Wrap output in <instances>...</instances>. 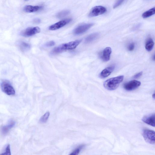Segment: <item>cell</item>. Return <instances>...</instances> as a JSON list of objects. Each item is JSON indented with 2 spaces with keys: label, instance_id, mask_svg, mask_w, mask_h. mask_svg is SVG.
Listing matches in <instances>:
<instances>
[{
  "label": "cell",
  "instance_id": "1",
  "mask_svg": "<svg viewBox=\"0 0 155 155\" xmlns=\"http://www.w3.org/2000/svg\"><path fill=\"white\" fill-rule=\"evenodd\" d=\"M82 41L78 40L61 44L55 48L51 52L53 55L58 54L67 50H72L75 49Z\"/></svg>",
  "mask_w": 155,
  "mask_h": 155
},
{
  "label": "cell",
  "instance_id": "2",
  "mask_svg": "<svg viewBox=\"0 0 155 155\" xmlns=\"http://www.w3.org/2000/svg\"><path fill=\"white\" fill-rule=\"evenodd\" d=\"M124 78L123 76L110 78L104 82V87L108 90H114L118 87L120 83L122 82Z\"/></svg>",
  "mask_w": 155,
  "mask_h": 155
},
{
  "label": "cell",
  "instance_id": "3",
  "mask_svg": "<svg viewBox=\"0 0 155 155\" xmlns=\"http://www.w3.org/2000/svg\"><path fill=\"white\" fill-rule=\"evenodd\" d=\"M1 89L3 92L9 96H14L15 94V90L10 83L5 80L1 84Z\"/></svg>",
  "mask_w": 155,
  "mask_h": 155
},
{
  "label": "cell",
  "instance_id": "4",
  "mask_svg": "<svg viewBox=\"0 0 155 155\" xmlns=\"http://www.w3.org/2000/svg\"><path fill=\"white\" fill-rule=\"evenodd\" d=\"M143 136L145 141L152 145L155 144V132L152 130L145 129L143 132Z\"/></svg>",
  "mask_w": 155,
  "mask_h": 155
},
{
  "label": "cell",
  "instance_id": "5",
  "mask_svg": "<svg viewBox=\"0 0 155 155\" xmlns=\"http://www.w3.org/2000/svg\"><path fill=\"white\" fill-rule=\"evenodd\" d=\"M107 11L106 8L102 6H96L91 10L89 16L90 17L96 16L104 14Z\"/></svg>",
  "mask_w": 155,
  "mask_h": 155
},
{
  "label": "cell",
  "instance_id": "6",
  "mask_svg": "<svg viewBox=\"0 0 155 155\" xmlns=\"http://www.w3.org/2000/svg\"><path fill=\"white\" fill-rule=\"evenodd\" d=\"M94 24L93 23L82 24L74 30V33L76 35H79L84 33L94 26Z\"/></svg>",
  "mask_w": 155,
  "mask_h": 155
},
{
  "label": "cell",
  "instance_id": "7",
  "mask_svg": "<svg viewBox=\"0 0 155 155\" xmlns=\"http://www.w3.org/2000/svg\"><path fill=\"white\" fill-rule=\"evenodd\" d=\"M40 31L38 27H29L22 31L21 35L25 37H29L40 33Z\"/></svg>",
  "mask_w": 155,
  "mask_h": 155
},
{
  "label": "cell",
  "instance_id": "8",
  "mask_svg": "<svg viewBox=\"0 0 155 155\" xmlns=\"http://www.w3.org/2000/svg\"><path fill=\"white\" fill-rule=\"evenodd\" d=\"M141 83L138 81L133 80L125 83L124 88L128 91H132L138 88L140 86Z\"/></svg>",
  "mask_w": 155,
  "mask_h": 155
},
{
  "label": "cell",
  "instance_id": "9",
  "mask_svg": "<svg viewBox=\"0 0 155 155\" xmlns=\"http://www.w3.org/2000/svg\"><path fill=\"white\" fill-rule=\"evenodd\" d=\"M72 20V19L71 18H67V19L61 20L53 25L49 27V30L52 31L59 29L69 24Z\"/></svg>",
  "mask_w": 155,
  "mask_h": 155
},
{
  "label": "cell",
  "instance_id": "10",
  "mask_svg": "<svg viewBox=\"0 0 155 155\" xmlns=\"http://www.w3.org/2000/svg\"><path fill=\"white\" fill-rule=\"evenodd\" d=\"M155 117V114H152L144 117L142 118V121L147 124L154 127Z\"/></svg>",
  "mask_w": 155,
  "mask_h": 155
},
{
  "label": "cell",
  "instance_id": "11",
  "mask_svg": "<svg viewBox=\"0 0 155 155\" xmlns=\"http://www.w3.org/2000/svg\"><path fill=\"white\" fill-rule=\"evenodd\" d=\"M114 65L109 66L104 69L100 73V77L101 78H105L109 76L115 69Z\"/></svg>",
  "mask_w": 155,
  "mask_h": 155
},
{
  "label": "cell",
  "instance_id": "12",
  "mask_svg": "<svg viewBox=\"0 0 155 155\" xmlns=\"http://www.w3.org/2000/svg\"><path fill=\"white\" fill-rule=\"evenodd\" d=\"M43 7L41 6H33L27 5L24 7L23 10L27 13H31L41 10L43 9Z\"/></svg>",
  "mask_w": 155,
  "mask_h": 155
},
{
  "label": "cell",
  "instance_id": "13",
  "mask_svg": "<svg viewBox=\"0 0 155 155\" xmlns=\"http://www.w3.org/2000/svg\"><path fill=\"white\" fill-rule=\"evenodd\" d=\"M111 52V49L110 47L105 48L102 52L101 57L102 60L104 61H109L110 59Z\"/></svg>",
  "mask_w": 155,
  "mask_h": 155
},
{
  "label": "cell",
  "instance_id": "14",
  "mask_svg": "<svg viewBox=\"0 0 155 155\" xmlns=\"http://www.w3.org/2000/svg\"><path fill=\"white\" fill-rule=\"evenodd\" d=\"M15 122L14 121L11 120L8 123V125L2 126L1 128V133L3 135L7 134L10 129L13 128L15 125Z\"/></svg>",
  "mask_w": 155,
  "mask_h": 155
},
{
  "label": "cell",
  "instance_id": "15",
  "mask_svg": "<svg viewBox=\"0 0 155 155\" xmlns=\"http://www.w3.org/2000/svg\"><path fill=\"white\" fill-rule=\"evenodd\" d=\"M99 34L98 33H92L88 36L85 38V43L86 44H88L96 40L99 36Z\"/></svg>",
  "mask_w": 155,
  "mask_h": 155
},
{
  "label": "cell",
  "instance_id": "16",
  "mask_svg": "<svg viewBox=\"0 0 155 155\" xmlns=\"http://www.w3.org/2000/svg\"><path fill=\"white\" fill-rule=\"evenodd\" d=\"M154 45V42L153 40L150 38L147 39L145 42V48L146 50L150 52L152 51Z\"/></svg>",
  "mask_w": 155,
  "mask_h": 155
},
{
  "label": "cell",
  "instance_id": "17",
  "mask_svg": "<svg viewBox=\"0 0 155 155\" xmlns=\"http://www.w3.org/2000/svg\"><path fill=\"white\" fill-rule=\"evenodd\" d=\"M18 46L20 50L23 52L27 51L31 48V46L29 43L24 42H20Z\"/></svg>",
  "mask_w": 155,
  "mask_h": 155
},
{
  "label": "cell",
  "instance_id": "18",
  "mask_svg": "<svg viewBox=\"0 0 155 155\" xmlns=\"http://www.w3.org/2000/svg\"><path fill=\"white\" fill-rule=\"evenodd\" d=\"M155 13V8H154L145 12L142 14L144 18H147L154 15Z\"/></svg>",
  "mask_w": 155,
  "mask_h": 155
},
{
  "label": "cell",
  "instance_id": "19",
  "mask_svg": "<svg viewBox=\"0 0 155 155\" xmlns=\"http://www.w3.org/2000/svg\"><path fill=\"white\" fill-rule=\"evenodd\" d=\"M70 13V11L68 10H65L61 11L58 13L57 16L59 18H62L69 15Z\"/></svg>",
  "mask_w": 155,
  "mask_h": 155
},
{
  "label": "cell",
  "instance_id": "20",
  "mask_svg": "<svg viewBox=\"0 0 155 155\" xmlns=\"http://www.w3.org/2000/svg\"><path fill=\"white\" fill-rule=\"evenodd\" d=\"M49 115H50V113L49 112L46 113L41 117L40 120V122L41 123H46L48 119Z\"/></svg>",
  "mask_w": 155,
  "mask_h": 155
},
{
  "label": "cell",
  "instance_id": "21",
  "mask_svg": "<svg viewBox=\"0 0 155 155\" xmlns=\"http://www.w3.org/2000/svg\"><path fill=\"white\" fill-rule=\"evenodd\" d=\"M85 145H80L78 148L76 150H74L70 155H78L79 153L81 150L85 147Z\"/></svg>",
  "mask_w": 155,
  "mask_h": 155
},
{
  "label": "cell",
  "instance_id": "22",
  "mask_svg": "<svg viewBox=\"0 0 155 155\" xmlns=\"http://www.w3.org/2000/svg\"><path fill=\"white\" fill-rule=\"evenodd\" d=\"M0 154L8 155H11L10 145L9 144L5 148V150L4 152Z\"/></svg>",
  "mask_w": 155,
  "mask_h": 155
},
{
  "label": "cell",
  "instance_id": "23",
  "mask_svg": "<svg viewBox=\"0 0 155 155\" xmlns=\"http://www.w3.org/2000/svg\"><path fill=\"white\" fill-rule=\"evenodd\" d=\"M125 1V0H117L113 6V8L115 9Z\"/></svg>",
  "mask_w": 155,
  "mask_h": 155
},
{
  "label": "cell",
  "instance_id": "24",
  "mask_svg": "<svg viewBox=\"0 0 155 155\" xmlns=\"http://www.w3.org/2000/svg\"><path fill=\"white\" fill-rule=\"evenodd\" d=\"M135 47V44L134 43L132 42L128 45V50L130 51H132L134 50Z\"/></svg>",
  "mask_w": 155,
  "mask_h": 155
},
{
  "label": "cell",
  "instance_id": "25",
  "mask_svg": "<svg viewBox=\"0 0 155 155\" xmlns=\"http://www.w3.org/2000/svg\"><path fill=\"white\" fill-rule=\"evenodd\" d=\"M55 44V42L53 41H52L47 43L46 45L47 47H51L54 46Z\"/></svg>",
  "mask_w": 155,
  "mask_h": 155
},
{
  "label": "cell",
  "instance_id": "26",
  "mask_svg": "<svg viewBox=\"0 0 155 155\" xmlns=\"http://www.w3.org/2000/svg\"><path fill=\"white\" fill-rule=\"evenodd\" d=\"M142 72H140L139 73L136 74L135 75L133 76V78L134 79H138L140 78L142 75Z\"/></svg>",
  "mask_w": 155,
  "mask_h": 155
},
{
  "label": "cell",
  "instance_id": "27",
  "mask_svg": "<svg viewBox=\"0 0 155 155\" xmlns=\"http://www.w3.org/2000/svg\"><path fill=\"white\" fill-rule=\"evenodd\" d=\"M41 20L40 19L37 18L34 20V22L35 23L38 24L40 23Z\"/></svg>",
  "mask_w": 155,
  "mask_h": 155
},
{
  "label": "cell",
  "instance_id": "28",
  "mask_svg": "<svg viewBox=\"0 0 155 155\" xmlns=\"http://www.w3.org/2000/svg\"><path fill=\"white\" fill-rule=\"evenodd\" d=\"M153 59L154 60H155V55L154 54V55L153 56Z\"/></svg>",
  "mask_w": 155,
  "mask_h": 155
},
{
  "label": "cell",
  "instance_id": "29",
  "mask_svg": "<svg viewBox=\"0 0 155 155\" xmlns=\"http://www.w3.org/2000/svg\"><path fill=\"white\" fill-rule=\"evenodd\" d=\"M152 97H153V98L154 99L155 98V94H154H154L153 95H152Z\"/></svg>",
  "mask_w": 155,
  "mask_h": 155
},
{
  "label": "cell",
  "instance_id": "30",
  "mask_svg": "<svg viewBox=\"0 0 155 155\" xmlns=\"http://www.w3.org/2000/svg\"><path fill=\"white\" fill-rule=\"evenodd\" d=\"M25 1H28V0H25Z\"/></svg>",
  "mask_w": 155,
  "mask_h": 155
}]
</instances>
